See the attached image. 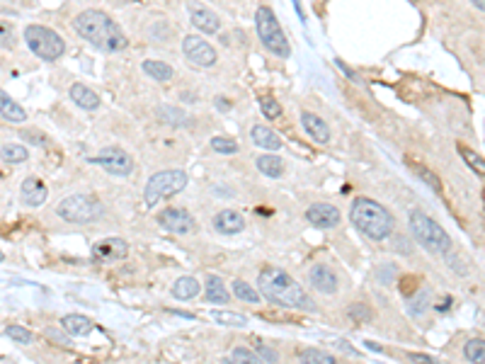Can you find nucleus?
Listing matches in <instances>:
<instances>
[{"mask_svg":"<svg viewBox=\"0 0 485 364\" xmlns=\"http://www.w3.org/2000/svg\"><path fill=\"white\" fill-rule=\"evenodd\" d=\"M257 287H260L262 297L270 302L287 306V309L299 311H318L313 299L306 294V289L289 272L279 270V267H262L260 277H257Z\"/></svg>","mask_w":485,"mask_h":364,"instance_id":"nucleus-1","label":"nucleus"},{"mask_svg":"<svg viewBox=\"0 0 485 364\" xmlns=\"http://www.w3.org/2000/svg\"><path fill=\"white\" fill-rule=\"evenodd\" d=\"M73 29L86 41H90L93 46H97L100 51H107V54H117V51H124L129 46V39H126L121 27L102 10H86V13L76 15Z\"/></svg>","mask_w":485,"mask_h":364,"instance_id":"nucleus-2","label":"nucleus"},{"mask_svg":"<svg viewBox=\"0 0 485 364\" xmlns=\"http://www.w3.org/2000/svg\"><path fill=\"white\" fill-rule=\"evenodd\" d=\"M350 219H352V224L371 241L388 238L395 229L393 214L388 212L383 204L374 202V199H369V197H357L355 202H352Z\"/></svg>","mask_w":485,"mask_h":364,"instance_id":"nucleus-3","label":"nucleus"},{"mask_svg":"<svg viewBox=\"0 0 485 364\" xmlns=\"http://www.w3.org/2000/svg\"><path fill=\"white\" fill-rule=\"evenodd\" d=\"M410 231H413L415 241L435 255H446L451 250L449 234L425 212H410Z\"/></svg>","mask_w":485,"mask_h":364,"instance_id":"nucleus-4","label":"nucleus"},{"mask_svg":"<svg viewBox=\"0 0 485 364\" xmlns=\"http://www.w3.org/2000/svg\"><path fill=\"white\" fill-rule=\"evenodd\" d=\"M255 27H257V36H260L262 46H267V51H272L279 59H287L292 54V46H289L287 34L279 27V20L274 18L272 8L262 5L255 13Z\"/></svg>","mask_w":485,"mask_h":364,"instance_id":"nucleus-5","label":"nucleus"},{"mask_svg":"<svg viewBox=\"0 0 485 364\" xmlns=\"http://www.w3.org/2000/svg\"><path fill=\"white\" fill-rule=\"evenodd\" d=\"M56 214L71 224H93L104 216V207L93 194H71V197L61 199Z\"/></svg>","mask_w":485,"mask_h":364,"instance_id":"nucleus-6","label":"nucleus"},{"mask_svg":"<svg viewBox=\"0 0 485 364\" xmlns=\"http://www.w3.org/2000/svg\"><path fill=\"white\" fill-rule=\"evenodd\" d=\"M25 41H27L32 54H36L41 61H59L63 51H66V41L54 29L44 27V25L25 27Z\"/></svg>","mask_w":485,"mask_h":364,"instance_id":"nucleus-7","label":"nucleus"},{"mask_svg":"<svg viewBox=\"0 0 485 364\" xmlns=\"http://www.w3.org/2000/svg\"><path fill=\"white\" fill-rule=\"evenodd\" d=\"M187 187V175L182 170H160L156 175H151V180L146 182L144 202L146 209H153L158 202L172 197V194L182 192Z\"/></svg>","mask_w":485,"mask_h":364,"instance_id":"nucleus-8","label":"nucleus"},{"mask_svg":"<svg viewBox=\"0 0 485 364\" xmlns=\"http://www.w3.org/2000/svg\"><path fill=\"white\" fill-rule=\"evenodd\" d=\"M88 163L104 168V170L112 173V175H117V177H129L131 173H134V161H131L129 153L124 149H119V146H107V149L100 151V156L88 158Z\"/></svg>","mask_w":485,"mask_h":364,"instance_id":"nucleus-9","label":"nucleus"},{"mask_svg":"<svg viewBox=\"0 0 485 364\" xmlns=\"http://www.w3.org/2000/svg\"><path fill=\"white\" fill-rule=\"evenodd\" d=\"M182 54L199 68H209V66H214V63H216V49H214V46L209 44V41H204L202 36H194V34L184 36Z\"/></svg>","mask_w":485,"mask_h":364,"instance_id":"nucleus-10","label":"nucleus"},{"mask_svg":"<svg viewBox=\"0 0 485 364\" xmlns=\"http://www.w3.org/2000/svg\"><path fill=\"white\" fill-rule=\"evenodd\" d=\"M160 226L170 234H177V236H184V234H192L194 231V219L189 212H184L180 207H168L165 212L158 216Z\"/></svg>","mask_w":485,"mask_h":364,"instance_id":"nucleus-11","label":"nucleus"},{"mask_svg":"<svg viewBox=\"0 0 485 364\" xmlns=\"http://www.w3.org/2000/svg\"><path fill=\"white\" fill-rule=\"evenodd\" d=\"M306 221L315 229H335L340 224V209L333 207V204H325V202H318V204H310L306 209Z\"/></svg>","mask_w":485,"mask_h":364,"instance_id":"nucleus-12","label":"nucleus"},{"mask_svg":"<svg viewBox=\"0 0 485 364\" xmlns=\"http://www.w3.org/2000/svg\"><path fill=\"white\" fill-rule=\"evenodd\" d=\"M126 243L121 238H104L100 243H95L93 248V257L97 262H114V260H121V257H126Z\"/></svg>","mask_w":485,"mask_h":364,"instance_id":"nucleus-13","label":"nucleus"},{"mask_svg":"<svg viewBox=\"0 0 485 364\" xmlns=\"http://www.w3.org/2000/svg\"><path fill=\"white\" fill-rule=\"evenodd\" d=\"M189 18H192L194 27H197L199 32H204V34H216L221 27L219 15H214L212 10L204 8V5H199V3L189 5Z\"/></svg>","mask_w":485,"mask_h":364,"instance_id":"nucleus-14","label":"nucleus"},{"mask_svg":"<svg viewBox=\"0 0 485 364\" xmlns=\"http://www.w3.org/2000/svg\"><path fill=\"white\" fill-rule=\"evenodd\" d=\"M310 287L320 294H335L337 292V274L330 270L328 265H315L310 267Z\"/></svg>","mask_w":485,"mask_h":364,"instance_id":"nucleus-15","label":"nucleus"},{"mask_svg":"<svg viewBox=\"0 0 485 364\" xmlns=\"http://www.w3.org/2000/svg\"><path fill=\"white\" fill-rule=\"evenodd\" d=\"M214 229L224 236H235L245 229V219L235 209H224V212L214 216Z\"/></svg>","mask_w":485,"mask_h":364,"instance_id":"nucleus-16","label":"nucleus"},{"mask_svg":"<svg viewBox=\"0 0 485 364\" xmlns=\"http://www.w3.org/2000/svg\"><path fill=\"white\" fill-rule=\"evenodd\" d=\"M301 126L306 129V134L315 141V144H328L330 141V129L318 114L313 112H301Z\"/></svg>","mask_w":485,"mask_h":364,"instance_id":"nucleus-17","label":"nucleus"},{"mask_svg":"<svg viewBox=\"0 0 485 364\" xmlns=\"http://www.w3.org/2000/svg\"><path fill=\"white\" fill-rule=\"evenodd\" d=\"M20 194H22V202L27 204V207H41V204L46 202L49 189H46V184L41 182L39 177H27V180L22 182Z\"/></svg>","mask_w":485,"mask_h":364,"instance_id":"nucleus-18","label":"nucleus"},{"mask_svg":"<svg viewBox=\"0 0 485 364\" xmlns=\"http://www.w3.org/2000/svg\"><path fill=\"white\" fill-rule=\"evenodd\" d=\"M250 136H252V144L260 146V149H265V151H279V149H282V139H279L270 126H265V124L252 126Z\"/></svg>","mask_w":485,"mask_h":364,"instance_id":"nucleus-19","label":"nucleus"},{"mask_svg":"<svg viewBox=\"0 0 485 364\" xmlns=\"http://www.w3.org/2000/svg\"><path fill=\"white\" fill-rule=\"evenodd\" d=\"M71 100L81 109H88V112H95V109L100 107V95L90 90L88 86H81V83H76V86L71 88Z\"/></svg>","mask_w":485,"mask_h":364,"instance_id":"nucleus-20","label":"nucleus"},{"mask_svg":"<svg viewBox=\"0 0 485 364\" xmlns=\"http://www.w3.org/2000/svg\"><path fill=\"white\" fill-rule=\"evenodd\" d=\"M0 117L8 121H15V124H22V121H27V112H25L8 93L0 90Z\"/></svg>","mask_w":485,"mask_h":364,"instance_id":"nucleus-21","label":"nucleus"},{"mask_svg":"<svg viewBox=\"0 0 485 364\" xmlns=\"http://www.w3.org/2000/svg\"><path fill=\"white\" fill-rule=\"evenodd\" d=\"M63 328H66L68 335L83 337L93 330V323H90V318H86V316H81V314H68V316H63Z\"/></svg>","mask_w":485,"mask_h":364,"instance_id":"nucleus-22","label":"nucleus"},{"mask_svg":"<svg viewBox=\"0 0 485 364\" xmlns=\"http://www.w3.org/2000/svg\"><path fill=\"white\" fill-rule=\"evenodd\" d=\"M199 292H202V284L194 277H180L172 284V294H175V299H182V302H192Z\"/></svg>","mask_w":485,"mask_h":364,"instance_id":"nucleus-23","label":"nucleus"},{"mask_svg":"<svg viewBox=\"0 0 485 364\" xmlns=\"http://www.w3.org/2000/svg\"><path fill=\"white\" fill-rule=\"evenodd\" d=\"M141 68H144V73L146 76H151L153 81H170L172 78V66L170 63H165V61H156V59H149V61H144L141 63Z\"/></svg>","mask_w":485,"mask_h":364,"instance_id":"nucleus-24","label":"nucleus"},{"mask_svg":"<svg viewBox=\"0 0 485 364\" xmlns=\"http://www.w3.org/2000/svg\"><path fill=\"white\" fill-rule=\"evenodd\" d=\"M156 117L160 119V121H165V124H170V126H187V121L189 117L184 114V109L180 107H158L156 109Z\"/></svg>","mask_w":485,"mask_h":364,"instance_id":"nucleus-25","label":"nucleus"},{"mask_svg":"<svg viewBox=\"0 0 485 364\" xmlns=\"http://www.w3.org/2000/svg\"><path fill=\"white\" fill-rule=\"evenodd\" d=\"M255 163H257V170H260L262 175H267V177H282V173H284L282 158H277V156H260Z\"/></svg>","mask_w":485,"mask_h":364,"instance_id":"nucleus-26","label":"nucleus"},{"mask_svg":"<svg viewBox=\"0 0 485 364\" xmlns=\"http://www.w3.org/2000/svg\"><path fill=\"white\" fill-rule=\"evenodd\" d=\"M207 302H212V304H226L228 302V289L224 287V282H221L219 277H209L207 279Z\"/></svg>","mask_w":485,"mask_h":364,"instance_id":"nucleus-27","label":"nucleus"},{"mask_svg":"<svg viewBox=\"0 0 485 364\" xmlns=\"http://www.w3.org/2000/svg\"><path fill=\"white\" fill-rule=\"evenodd\" d=\"M410 170L415 173V175L420 177V180H423L427 187L430 189H435V192H439L442 189V182H439V177L435 175V173L430 170V168L427 166H423V163H418V161H410Z\"/></svg>","mask_w":485,"mask_h":364,"instance_id":"nucleus-28","label":"nucleus"},{"mask_svg":"<svg viewBox=\"0 0 485 364\" xmlns=\"http://www.w3.org/2000/svg\"><path fill=\"white\" fill-rule=\"evenodd\" d=\"M29 156V151L25 149V146L20 144H8L0 149V158H3L5 163H13V166H18V163H25Z\"/></svg>","mask_w":485,"mask_h":364,"instance_id":"nucleus-29","label":"nucleus"},{"mask_svg":"<svg viewBox=\"0 0 485 364\" xmlns=\"http://www.w3.org/2000/svg\"><path fill=\"white\" fill-rule=\"evenodd\" d=\"M463 355H466V360L473 364H485V340H478V337L468 340L466 345H463Z\"/></svg>","mask_w":485,"mask_h":364,"instance_id":"nucleus-30","label":"nucleus"},{"mask_svg":"<svg viewBox=\"0 0 485 364\" xmlns=\"http://www.w3.org/2000/svg\"><path fill=\"white\" fill-rule=\"evenodd\" d=\"M299 357H301V364H337L333 355H328L323 350H315V347H306Z\"/></svg>","mask_w":485,"mask_h":364,"instance_id":"nucleus-31","label":"nucleus"},{"mask_svg":"<svg viewBox=\"0 0 485 364\" xmlns=\"http://www.w3.org/2000/svg\"><path fill=\"white\" fill-rule=\"evenodd\" d=\"M458 153H461V158L468 163V168H471L473 173L485 175V158H481L478 153H473L471 149H466V146H458Z\"/></svg>","mask_w":485,"mask_h":364,"instance_id":"nucleus-32","label":"nucleus"},{"mask_svg":"<svg viewBox=\"0 0 485 364\" xmlns=\"http://www.w3.org/2000/svg\"><path fill=\"white\" fill-rule=\"evenodd\" d=\"M233 294L240 299V302H247V304L260 302V294H257L247 282H240V279H235V282H233Z\"/></svg>","mask_w":485,"mask_h":364,"instance_id":"nucleus-33","label":"nucleus"},{"mask_svg":"<svg viewBox=\"0 0 485 364\" xmlns=\"http://www.w3.org/2000/svg\"><path fill=\"white\" fill-rule=\"evenodd\" d=\"M212 318H214V321H219V323H226V325H235V328H242V325L247 323L245 316L228 314V311H214Z\"/></svg>","mask_w":485,"mask_h":364,"instance_id":"nucleus-34","label":"nucleus"},{"mask_svg":"<svg viewBox=\"0 0 485 364\" xmlns=\"http://www.w3.org/2000/svg\"><path fill=\"white\" fill-rule=\"evenodd\" d=\"M233 362L235 364H265L257 352L247 350V347H235V350H233Z\"/></svg>","mask_w":485,"mask_h":364,"instance_id":"nucleus-35","label":"nucleus"},{"mask_svg":"<svg viewBox=\"0 0 485 364\" xmlns=\"http://www.w3.org/2000/svg\"><path fill=\"white\" fill-rule=\"evenodd\" d=\"M260 109H262V114H265L267 119H277L279 114H282V105H279L274 97H270V95L260 97Z\"/></svg>","mask_w":485,"mask_h":364,"instance_id":"nucleus-36","label":"nucleus"},{"mask_svg":"<svg viewBox=\"0 0 485 364\" xmlns=\"http://www.w3.org/2000/svg\"><path fill=\"white\" fill-rule=\"evenodd\" d=\"M8 337L10 340H15V342H20V345H29L32 340H34V335L29 333L27 328H22V325H8Z\"/></svg>","mask_w":485,"mask_h":364,"instance_id":"nucleus-37","label":"nucleus"},{"mask_svg":"<svg viewBox=\"0 0 485 364\" xmlns=\"http://www.w3.org/2000/svg\"><path fill=\"white\" fill-rule=\"evenodd\" d=\"M212 149L216 153H238V144L233 139H228V136H214Z\"/></svg>","mask_w":485,"mask_h":364,"instance_id":"nucleus-38","label":"nucleus"},{"mask_svg":"<svg viewBox=\"0 0 485 364\" xmlns=\"http://www.w3.org/2000/svg\"><path fill=\"white\" fill-rule=\"evenodd\" d=\"M350 318L357 321V323H367V321H371V309H369L367 304H352L350 306Z\"/></svg>","mask_w":485,"mask_h":364,"instance_id":"nucleus-39","label":"nucleus"},{"mask_svg":"<svg viewBox=\"0 0 485 364\" xmlns=\"http://www.w3.org/2000/svg\"><path fill=\"white\" fill-rule=\"evenodd\" d=\"M20 136H22V141H32V144L41 146V149H44V146H49V139H46V136L41 134V131H36V129H22V131H20Z\"/></svg>","mask_w":485,"mask_h":364,"instance_id":"nucleus-40","label":"nucleus"},{"mask_svg":"<svg viewBox=\"0 0 485 364\" xmlns=\"http://www.w3.org/2000/svg\"><path fill=\"white\" fill-rule=\"evenodd\" d=\"M257 355L262 357V362L265 364H277V360H279L277 352H274L272 347H267L265 342H257Z\"/></svg>","mask_w":485,"mask_h":364,"instance_id":"nucleus-41","label":"nucleus"},{"mask_svg":"<svg viewBox=\"0 0 485 364\" xmlns=\"http://www.w3.org/2000/svg\"><path fill=\"white\" fill-rule=\"evenodd\" d=\"M413 289H418V277L408 274V277L400 279V292H403L405 297H410V294H413Z\"/></svg>","mask_w":485,"mask_h":364,"instance_id":"nucleus-42","label":"nucleus"},{"mask_svg":"<svg viewBox=\"0 0 485 364\" xmlns=\"http://www.w3.org/2000/svg\"><path fill=\"white\" fill-rule=\"evenodd\" d=\"M46 340H51V342H59V345H63V347H68V345H71V340H68V337L63 335L61 330H56V328H49V330H46Z\"/></svg>","mask_w":485,"mask_h":364,"instance_id":"nucleus-43","label":"nucleus"},{"mask_svg":"<svg viewBox=\"0 0 485 364\" xmlns=\"http://www.w3.org/2000/svg\"><path fill=\"white\" fill-rule=\"evenodd\" d=\"M410 360H413L415 364H437L435 357H430V355H408Z\"/></svg>","mask_w":485,"mask_h":364,"instance_id":"nucleus-44","label":"nucleus"},{"mask_svg":"<svg viewBox=\"0 0 485 364\" xmlns=\"http://www.w3.org/2000/svg\"><path fill=\"white\" fill-rule=\"evenodd\" d=\"M216 109H219V112H228L231 102H228V100H224V97H216Z\"/></svg>","mask_w":485,"mask_h":364,"instance_id":"nucleus-45","label":"nucleus"},{"mask_svg":"<svg viewBox=\"0 0 485 364\" xmlns=\"http://www.w3.org/2000/svg\"><path fill=\"white\" fill-rule=\"evenodd\" d=\"M398 243H395V248H400V250H405V252H410V245H405V238L403 236H398V238H395Z\"/></svg>","mask_w":485,"mask_h":364,"instance_id":"nucleus-46","label":"nucleus"},{"mask_svg":"<svg viewBox=\"0 0 485 364\" xmlns=\"http://www.w3.org/2000/svg\"><path fill=\"white\" fill-rule=\"evenodd\" d=\"M337 347H340V350H345V352H350V355H357V352L352 350V347L347 345V342H337Z\"/></svg>","mask_w":485,"mask_h":364,"instance_id":"nucleus-47","label":"nucleus"},{"mask_svg":"<svg viewBox=\"0 0 485 364\" xmlns=\"http://www.w3.org/2000/svg\"><path fill=\"white\" fill-rule=\"evenodd\" d=\"M471 3L476 5L478 10H483V13H485V0H471Z\"/></svg>","mask_w":485,"mask_h":364,"instance_id":"nucleus-48","label":"nucleus"},{"mask_svg":"<svg viewBox=\"0 0 485 364\" xmlns=\"http://www.w3.org/2000/svg\"><path fill=\"white\" fill-rule=\"evenodd\" d=\"M0 262H3V252H0Z\"/></svg>","mask_w":485,"mask_h":364,"instance_id":"nucleus-49","label":"nucleus"}]
</instances>
